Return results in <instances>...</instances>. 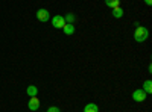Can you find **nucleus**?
Instances as JSON below:
<instances>
[{"label":"nucleus","instance_id":"5","mask_svg":"<svg viewBox=\"0 0 152 112\" xmlns=\"http://www.w3.org/2000/svg\"><path fill=\"white\" fill-rule=\"evenodd\" d=\"M29 109L31 111H37L38 108H40V100H38V98H37V95L35 97H31V100H29Z\"/></svg>","mask_w":152,"mask_h":112},{"label":"nucleus","instance_id":"3","mask_svg":"<svg viewBox=\"0 0 152 112\" xmlns=\"http://www.w3.org/2000/svg\"><path fill=\"white\" fill-rule=\"evenodd\" d=\"M37 20L41 21V23H46L50 20V15H49V11L46 9H38L37 11Z\"/></svg>","mask_w":152,"mask_h":112},{"label":"nucleus","instance_id":"9","mask_svg":"<svg viewBox=\"0 0 152 112\" xmlns=\"http://www.w3.org/2000/svg\"><path fill=\"white\" fill-rule=\"evenodd\" d=\"M113 17L114 18H122L123 17V9L119 6V8H114L113 9Z\"/></svg>","mask_w":152,"mask_h":112},{"label":"nucleus","instance_id":"6","mask_svg":"<svg viewBox=\"0 0 152 112\" xmlns=\"http://www.w3.org/2000/svg\"><path fill=\"white\" fill-rule=\"evenodd\" d=\"M84 112H99V106L96 103H87L84 106Z\"/></svg>","mask_w":152,"mask_h":112},{"label":"nucleus","instance_id":"13","mask_svg":"<svg viewBox=\"0 0 152 112\" xmlns=\"http://www.w3.org/2000/svg\"><path fill=\"white\" fill-rule=\"evenodd\" d=\"M47 112H61V111H59L56 106H49V108H47Z\"/></svg>","mask_w":152,"mask_h":112},{"label":"nucleus","instance_id":"4","mask_svg":"<svg viewBox=\"0 0 152 112\" xmlns=\"http://www.w3.org/2000/svg\"><path fill=\"white\" fill-rule=\"evenodd\" d=\"M146 92L143 91V90H135L134 92H132V100L134 102H145L146 100Z\"/></svg>","mask_w":152,"mask_h":112},{"label":"nucleus","instance_id":"14","mask_svg":"<svg viewBox=\"0 0 152 112\" xmlns=\"http://www.w3.org/2000/svg\"><path fill=\"white\" fill-rule=\"evenodd\" d=\"M145 3H146L148 6H151V5H152V0H145Z\"/></svg>","mask_w":152,"mask_h":112},{"label":"nucleus","instance_id":"1","mask_svg":"<svg viewBox=\"0 0 152 112\" xmlns=\"http://www.w3.org/2000/svg\"><path fill=\"white\" fill-rule=\"evenodd\" d=\"M148 36H149V30H148L146 27H143V26L135 27L134 40H135L137 43H143V41H146V40H148Z\"/></svg>","mask_w":152,"mask_h":112},{"label":"nucleus","instance_id":"7","mask_svg":"<svg viewBox=\"0 0 152 112\" xmlns=\"http://www.w3.org/2000/svg\"><path fill=\"white\" fill-rule=\"evenodd\" d=\"M62 30H64V33H66V35H73V33H75V26H73V24L66 23V26L62 27Z\"/></svg>","mask_w":152,"mask_h":112},{"label":"nucleus","instance_id":"2","mask_svg":"<svg viewBox=\"0 0 152 112\" xmlns=\"http://www.w3.org/2000/svg\"><path fill=\"white\" fill-rule=\"evenodd\" d=\"M50 21H52V26L55 29H62L66 26V20H64V17H61V15H55Z\"/></svg>","mask_w":152,"mask_h":112},{"label":"nucleus","instance_id":"11","mask_svg":"<svg viewBox=\"0 0 152 112\" xmlns=\"http://www.w3.org/2000/svg\"><path fill=\"white\" fill-rule=\"evenodd\" d=\"M26 92H28L31 97H35V95L38 94V90H37V86H34V85H29V86H28V90H26Z\"/></svg>","mask_w":152,"mask_h":112},{"label":"nucleus","instance_id":"12","mask_svg":"<svg viewBox=\"0 0 152 112\" xmlns=\"http://www.w3.org/2000/svg\"><path fill=\"white\" fill-rule=\"evenodd\" d=\"M64 20H66V23L73 24V21H75V14H73V12H69V14L64 17Z\"/></svg>","mask_w":152,"mask_h":112},{"label":"nucleus","instance_id":"8","mask_svg":"<svg viewBox=\"0 0 152 112\" xmlns=\"http://www.w3.org/2000/svg\"><path fill=\"white\" fill-rule=\"evenodd\" d=\"M105 3H107V6H110L111 9H114V8H119L120 6V0H105Z\"/></svg>","mask_w":152,"mask_h":112},{"label":"nucleus","instance_id":"10","mask_svg":"<svg viewBox=\"0 0 152 112\" xmlns=\"http://www.w3.org/2000/svg\"><path fill=\"white\" fill-rule=\"evenodd\" d=\"M146 94H151L152 92V82L151 80H146L145 83H143V88H142Z\"/></svg>","mask_w":152,"mask_h":112}]
</instances>
